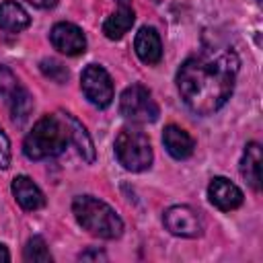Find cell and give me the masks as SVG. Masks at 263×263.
I'll list each match as a JSON object with an SVG mask.
<instances>
[{"instance_id": "6da1fadb", "label": "cell", "mask_w": 263, "mask_h": 263, "mask_svg": "<svg viewBox=\"0 0 263 263\" xmlns=\"http://www.w3.org/2000/svg\"><path fill=\"white\" fill-rule=\"evenodd\" d=\"M240 60L232 49H205L187 58L177 72V88L189 111L212 115L234 90Z\"/></svg>"}, {"instance_id": "7a4b0ae2", "label": "cell", "mask_w": 263, "mask_h": 263, "mask_svg": "<svg viewBox=\"0 0 263 263\" xmlns=\"http://www.w3.org/2000/svg\"><path fill=\"white\" fill-rule=\"evenodd\" d=\"M68 144H72L70 132L62 111H58L55 115H43L33 125L23 142V152L29 160H43L62 154Z\"/></svg>"}, {"instance_id": "3957f363", "label": "cell", "mask_w": 263, "mask_h": 263, "mask_svg": "<svg viewBox=\"0 0 263 263\" xmlns=\"http://www.w3.org/2000/svg\"><path fill=\"white\" fill-rule=\"evenodd\" d=\"M72 212L76 216V222L92 236L113 240L123 234V220L119 218V214L109 203H105L92 195L74 197Z\"/></svg>"}, {"instance_id": "277c9868", "label": "cell", "mask_w": 263, "mask_h": 263, "mask_svg": "<svg viewBox=\"0 0 263 263\" xmlns=\"http://www.w3.org/2000/svg\"><path fill=\"white\" fill-rule=\"evenodd\" d=\"M115 156L125 171L142 173L152 164V146L144 132L136 127H123L115 138Z\"/></svg>"}, {"instance_id": "5b68a950", "label": "cell", "mask_w": 263, "mask_h": 263, "mask_svg": "<svg viewBox=\"0 0 263 263\" xmlns=\"http://www.w3.org/2000/svg\"><path fill=\"white\" fill-rule=\"evenodd\" d=\"M119 113L134 123H152L158 119L160 109L144 84H132L119 97Z\"/></svg>"}, {"instance_id": "8992f818", "label": "cell", "mask_w": 263, "mask_h": 263, "mask_svg": "<svg viewBox=\"0 0 263 263\" xmlns=\"http://www.w3.org/2000/svg\"><path fill=\"white\" fill-rule=\"evenodd\" d=\"M80 88L88 103H92L99 109H105L113 101V82L109 72L99 64H88L80 74Z\"/></svg>"}, {"instance_id": "52a82bcc", "label": "cell", "mask_w": 263, "mask_h": 263, "mask_svg": "<svg viewBox=\"0 0 263 263\" xmlns=\"http://www.w3.org/2000/svg\"><path fill=\"white\" fill-rule=\"evenodd\" d=\"M162 222L171 234L181 238H197L203 234V220L191 205H171L164 212Z\"/></svg>"}, {"instance_id": "ba28073f", "label": "cell", "mask_w": 263, "mask_h": 263, "mask_svg": "<svg viewBox=\"0 0 263 263\" xmlns=\"http://www.w3.org/2000/svg\"><path fill=\"white\" fill-rule=\"evenodd\" d=\"M51 45L66 55H80L86 51V37L74 23H55L49 31Z\"/></svg>"}, {"instance_id": "9c48e42d", "label": "cell", "mask_w": 263, "mask_h": 263, "mask_svg": "<svg viewBox=\"0 0 263 263\" xmlns=\"http://www.w3.org/2000/svg\"><path fill=\"white\" fill-rule=\"evenodd\" d=\"M208 197L222 212H232V210L240 208L242 205V199H245L242 191L230 179H226V177H214L210 181V185H208Z\"/></svg>"}, {"instance_id": "30bf717a", "label": "cell", "mask_w": 263, "mask_h": 263, "mask_svg": "<svg viewBox=\"0 0 263 263\" xmlns=\"http://www.w3.org/2000/svg\"><path fill=\"white\" fill-rule=\"evenodd\" d=\"M12 195L16 199V203L27 210V212H35V210H41L45 205V195L43 191L33 183V179H29L27 175H18L12 179Z\"/></svg>"}, {"instance_id": "8fae6325", "label": "cell", "mask_w": 263, "mask_h": 263, "mask_svg": "<svg viewBox=\"0 0 263 263\" xmlns=\"http://www.w3.org/2000/svg\"><path fill=\"white\" fill-rule=\"evenodd\" d=\"M134 49H136V55L152 66V64H158L160 58H162V43H160V35L156 33L154 27H142L138 33H136V39H134Z\"/></svg>"}, {"instance_id": "7c38bea8", "label": "cell", "mask_w": 263, "mask_h": 263, "mask_svg": "<svg viewBox=\"0 0 263 263\" xmlns=\"http://www.w3.org/2000/svg\"><path fill=\"white\" fill-rule=\"evenodd\" d=\"M162 144H164L166 152L173 158H177V160L189 158L193 154V150H195V140L183 127H179L175 123H168L164 127V132H162Z\"/></svg>"}, {"instance_id": "4fadbf2b", "label": "cell", "mask_w": 263, "mask_h": 263, "mask_svg": "<svg viewBox=\"0 0 263 263\" xmlns=\"http://www.w3.org/2000/svg\"><path fill=\"white\" fill-rule=\"evenodd\" d=\"M134 21H136V12L132 4L127 0H119V8L103 23V33L107 39H121L132 29Z\"/></svg>"}, {"instance_id": "5bb4252c", "label": "cell", "mask_w": 263, "mask_h": 263, "mask_svg": "<svg viewBox=\"0 0 263 263\" xmlns=\"http://www.w3.org/2000/svg\"><path fill=\"white\" fill-rule=\"evenodd\" d=\"M62 115H64V121H66L68 132H70V142H72V146L78 150V154H80L88 164L95 162V144H92V138L88 136L86 127H84L72 113L62 111Z\"/></svg>"}, {"instance_id": "9a60e30c", "label": "cell", "mask_w": 263, "mask_h": 263, "mask_svg": "<svg viewBox=\"0 0 263 263\" xmlns=\"http://www.w3.org/2000/svg\"><path fill=\"white\" fill-rule=\"evenodd\" d=\"M240 175L253 191L261 189V146L257 142H249L245 146L240 158Z\"/></svg>"}, {"instance_id": "2e32d148", "label": "cell", "mask_w": 263, "mask_h": 263, "mask_svg": "<svg viewBox=\"0 0 263 263\" xmlns=\"http://www.w3.org/2000/svg\"><path fill=\"white\" fill-rule=\"evenodd\" d=\"M29 25H31V16L18 2L4 0L0 4V29H4L8 33H18V31L27 29Z\"/></svg>"}, {"instance_id": "e0dca14e", "label": "cell", "mask_w": 263, "mask_h": 263, "mask_svg": "<svg viewBox=\"0 0 263 263\" xmlns=\"http://www.w3.org/2000/svg\"><path fill=\"white\" fill-rule=\"evenodd\" d=\"M6 105H8V109H10V119H12V123L25 125L27 119L31 117V111H33V105H35V103H33L31 92H29L23 84H18L16 90L8 97Z\"/></svg>"}, {"instance_id": "ac0fdd59", "label": "cell", "mask_w": 263, "mask_h": 263, "mask_svg": "<svg viewBox=\"0 0 263 263\" xmlns=\"http://www.w3.org/2000/svg\"><path fill=\"white\" fill-rule=\"evenodd\" d=\"M25 261H35V263H49L51 253L41 236H33L25 245Z\"/></svg>"}, {"instance_id": "d6986e66", "label": "cell", "mask_w": 263, "mask_h": 263, "mask_svg": "<svg viewBox=\"0 0 263 263\" xmlns=\"http://www.w3.org/2000/svg\"><path fill=\"white\" fill-rule=\"evenodd\" d=\"M39 68H41L43 76L51 78V80L58 82V84H62V82L68 80V68H66L60 60H55V58H45V60H41V62H39Z\"/></svg>"}, {"instance_id": "ffe728a7", "label": "cell", "mask_w": 263, "mask_h": 263, "mask_svg": "<svg viewBox=\"0 0 263 263\" xmlns=\"http://www.w3.org/2000/svg\"><path fill=\"white\" fill-rule=\"evenodd\" d=\"M18 84H21V82H18V78L14 76V72L8 70L6 66H0V99H2L4 103H6L8 97L16 90Z\"/></svg>"}, {"instance_id": "44dd1931", "label": "cell", "mask_w": 263, "mask_h": 263, "mask_svg": "<svg viewBox=\"0 0 263 263\" xmlns=\"http://www.w3.org/2000/svg\"><path fill=\"white\" fill-rule=\"evenodd\" d=\"M10 158H12L10 140H8V136L0 127V168H8L10 166Z\"/></svg>"}, {"instance_id": "7402d4cb", "label": "cell", "mask_w": 263, "mask_h": 263, "mask_svg": "<svg viewBox=\"0 0 263 263\" xmlns=\"http://www.w3.org/2000/svg\"><path fill=\"white\" fill-rule=\"evenodd\" d=\"M29 4H33L35 8H53L58 4V0H27Z\"/></svg>"}, {"instance_id": "603a6c76", "label": "cell", "mask_w": 263, "mask_h": 263, "mask_svg": "<svg viewBox=\"0 0 263 263\" xmlns=\"http://www.w3.org/2000/svg\"><path fill=\"white\" fill-rule=\"evenodd\" d=\"M80 259H107V257H105V253L95 251V253H82V255H80Z\"/></svg>"}, {"instance_id": "cb8c5ba5", "label": "cell", "mask_w": 263, "mask_h": 263, "mask_svg": "<svg viewBox=\"0 0 263 263\" xmlns=\"http://www.w3.org/2000/svg\"><path fill=\"white\" fill-rule=\"evenodd\" d=\"M0 261H10V253L4 245H0Z\"/></svg>"}, {"instance_id": "d4e9b609", "label": "cell", "mask_w": 263, "mask_h": 263, "mask_svg": "<svg viewBox=\"0 0 263 263\" xmlns=\"http://www.w3.org/2000/svg\"><path fill=\"white\" fill-rule=\"evenodd\" d=\"M255 2H257V4H261V0H255Z\"/></svg>"}]
</instances>
